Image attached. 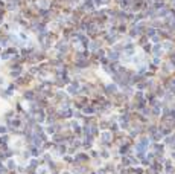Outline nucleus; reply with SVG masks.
I'll use <instances>...</instances> for the list:
<instances>
[{
    "instance_id": "obj_2",
    "label": "nucleus",
    "mask_w": 175,
    "mask_h": 174,
    "mask_svg": "<svg viewBox=\"0 0 175 174\" xmlns=\"http://www.w3.org/2000/svg\"><path fill=\"white\" fill-rule=\"evenodd\" d=\"M6 163H8V169H14V168L17 166V163H15V160H14L12 157H9V160H8Z\"/></svg>"
},
{
    "instance_id": "obj_3",
    "label": "nucleus",
    "mask_w": 175,
    "mask_h": 174,
    "mask_svg": "<svg viewBox=\"0 0 175 174\" xmlns=\"http://www.w3.org/2000/svg\"><path fill=\"white\" fill-rule=\"evenodd\" d=\"M8 133V125L6 124H0V134H6Z\"/></svg>"
},
{
    "instance_id": "obj_4",
    "label": "nucleus",
    "mask_w": 175,
    "mask_h": 174,
    "mask_svg": "<svg viewBox=\"0 0 175 174\" xmlns=\"http://www.w3.org/2000/svg\"><path fill=\"white\" fill-rule=\"evenodd\" d=\"M6 86V78L3 75H0V87H5Z\"/></svg>"
},
{
    "instance_id": "obj_1",
    "label": "nucleus",
    "mask_w": 175,
    "mask_h": 174,
    "mask_svg": "<svg viewBox=\"0 0 175 174\" xmlns=\"http://www.w3.org/2000/svg\"><path fill=\"white\" fill-rule=\"evenodd\" d=\"M23 98L28 99V101H32V99L35 98V93L32 90H26V92H23Z\"/></svg>"
},
{
    "instance_id": "obj_6",
    "label": "nucleus",
    "mask_w": 175,
    "mask_h": 174,
    "mask_svg": "<svg viewBox=\"0 0 175 174\" xmlns=\"http://www.w3.org/2000/svg\"><path fill=\"white\" fill-rule=\"evenodd\" d=\"M2 51H3V47H2V46H0V54H2Z\"/></svg>"
},
{
    "instance_id": "obj_5",
    "label": "nucleus",
    "mask_w": 175,
    "mask_h": 174,
    "mask_svg": "<svg viewBox=\"0 0 175 174\" xmlns=\"http://www.w3.org/2000/svg\"><path fill=\"white\" fill-rule=\"evenodd\" d=\"M102 138H104V139H110L111 136H110V133H104V134H102Z\"/></svg>"
}]
</instances>
